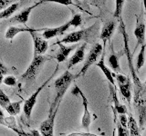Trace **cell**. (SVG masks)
<instances>
[{
    "label": "cell",
    "instance_id": "obj_1",
    "mask_svg": "<svg viewBox=\"0 0 146 136\" xmlns=\"http://www.w3.org/2000/svg\"><path fill=\"white\" fill-rule=\"evenodd\" d=\"M119 31L122 35V39H123V44H124V49H123V52L126 56L127 61H128V65H129V69L130 73L131 75V78L133 81V84H134V96H136L137 94L140 93V91L143 88V84L141 83L140 78L138 75H137L136 69L133 65V54H132L131 49H130V45H129V35H128L127 32H126V26L124 25V22H123L122 18L120 17V25H119ZM133 96V97H134Z\"/></svg>",
    "mask_w": 146,
    "mask_h": 136
},
{
    "label": "cell",
    "instance_id": "obj_2",
    "mask_svg": "<svg viewBox=\"0 0 146 136\" xmlns=\"http://www.w3.org/2000/svg\"><path fill=\"white\" fill-rule=\"evenodd\" d=\"M77 75H73L70 73L68 70L63 73L61 76H59L58 78L55 81L54 87L56 91V95L53 100V103L50 104L49 112L48 113H52L55 111H58L59 104H60L62 99L65 95L67 90L70 87L71 83L77 78Z\"/></svg>",
    "mask_w": 146,
    "mask_h": 136
},
{
    "label": "cell",
    "instance_id": "obj_3",
    "mask_svg": "<svg viewBox=\"0 0 146 136\" xmlns=\"http://www.w3.org/2000/svg\"><path fill=\"white\" fill-rule=\"evenodd\" d=\"M48 60L49 58L43 56V54L34 56L29 66L27 67V69L25 71L24 74L20 76L19 79L20 82L26 83L27 84L32 83L36 79V77L38 75L40 70L42 69V67L44 65V63Z\"/></svg>",
    "mask_w": 146,
    "mask_h": 136
},
{
    "label": "cell",
    "instance_id": "obj_4",
    "mask_svg": "<svg viewBox=\"0 0 146 136\" xmlns=\"http://www.w3.org/2000/svg\"><path fill=\"white\" fill-rule=\"evenodd\" d=\"M97 32H98V24L95 23V24L90 26L88 28L75 31L67 35L65 37L62 38L60 41H58V42H60L62 44H74V43L76 44L80 42V41L89 42V41L91 40V38L94 37L95 35L97 34Z\"/></svg>",
    "mask_w": 146,
    "mask_h": 136
},
{
    "label": "cell",
    "instance_id": "obj_5",
    "mask_svg": "<svg viewBox=\"0 0 146 136\" xmlns=\"http://www.w3.org/2000/svg\"><path fill=\"white\" fill-rule=\"evenodd\" d=\"M133 103L138 114L139 127L141 130H143L146 125V85L133 97Z\"/></svg>",
    "mask_w": 146,
    "mask_h": 136
},
{
    "label": "cell",
    "instance_id": "obj_6",
    "mask_svg": "<svg viewBox=\"0 0 146 136\" xmlns=\"http://www.w3.org/2000/svg\"><path fill=\"white\" fill-rule=\"evenodd\" d=\"M58 66H57V68L55 69V71H54V73H53V75H52L51 76H50L49 78H48L47 81H46L42 85L39 86V87H38V89H36L33 94H31V96H30L29 99L26 100V101H25V103H24V106H23V112H24V114H25V116H26V118H27V120H30V118H31V113H32V111H33V108H34L35 104H36V100H38V94H40L41 91L43 90V88L45 87V86L49 83V81L53 78V76H54V75H55V73H56V72L58 71Z\"/></svg>",
    "mask_w": 146,
    "mask_h": 136
},
{
    "label": "cell",
    "instance_id": "obj_7",
    "mask_svg": "<svg viewBox=\"0 0 146 136\" xmlns=\"http://www.w3.org/2000/svg\"><path fill=\"white\" fill-rule=\"evenodd\" d=\"M103 53V46L102 44H100L99 43L95 44L93 45V47L90 49V51L88 54V56L86 58V61L84 63V65L82 66L80 72L77 75V76L79 77L80 75H85L87 71L89 70V68L97 62V60L99 59L100 56Z\"/></svg>",
    "mask_w": 146,
    "mask_h": 136
},
{
    "label": "cell",
    "instance_id": "obj_8",
    "mask_svg": "<svg viewBox=\"0 0 146 136\" xmlns=\"http://www.w3.org/2000/svg\"><path fill=\"white\" fill-rule=\"evenodd\" d=\"M71 94L74 95H80L82 100V106L84 108V112H83V116H82V120H81V126L83 127L84 129L87 131H89L90 129V125L91 122V113L89 111V101L88 98L85 96V94L82 93V91L75 84L74 88L72 89Z\"/></svg>",
    "mask_w": 146,
    "mask_h": 136
},
{
    "label": "cell",
    "instance_id": "obj_9",
    "mask_svg": "<svg viewBox=\"0 0 146 136\" xmlns=\"http://www.w3.org/2000/svg\"><path fill=\"white\" fill-rule=\"evenodd\" d=\"M113 76L116 77L119 89H120V93L122 94V96L127 100L128 103L131 105L132 94H131V83L130 78L121 74L114 75Z\"/></svg>",
    "mask_w": 146,
    "mask_h": 136
},
{
    "label": "cell",
    "instance_id": "obj_10",
    "mask_svg": "<svg viewBox=\"0 0 146 136\" xmlns=\"http://www.w3.org/2000/svg\"><path fill=\"white\" fill-rule=\"evenodd\" d=\"M58 111H55L52 113H48V118L41 122L39 126V131L42 136H54V125L55 118H56Z\"/></svg>",
    "mask_w": 146,
    "mask_h": 136
},
{
    "label": "cell",
    "instance_id": "obj_11",
    "mask_svg": "<svg viewBox=\"0 0 146 136\" xmlns=\"http://www.w3.org/2000/svg\"><path fill=\"white\" fill-rule=\"evenodd\" d=\"M135 17H136V26H135V29H134V35L137 39V44H136V46L134 48L133 54L135 52V50L138 48L139 45H143L144 44L145 30H146L144 22L141 19H140V17L137 15L135 16Z\"/></svg>",
    "mask_w": 146,
    "mask_h": 136
},
{
    "label": "cell",
    "instance_id": "obj_12",
    "mask_svg": "<svg viewBox=\"0 0 146 136\" xmlns=\"http://www.w3.org/2000/svg\"><path fill=\"white\" fill-rule=\"evenodd\" d=\"M36 32H30L34 43V56H40L46 53L48 48V44L47 40L41 38L40 36L36 35Z\"/></svg>",
    "mask_w": 146,
    "mask_h": 136
},
{
    "label": "cell",
    "instance_id": "obj_13",
    "mask_svg": "<svg viewBox=\"0 0 146 136\" xmlns=\"http://www.w3.org/2000/svg\"><path fill=\"white\" fill-rule=\"evenodd\" d=\"M70 26H71V24H70V22L68 21V23H66V24H64L60 26L55 27V28H45L43 34H42V36L46 40L56 37L58 35H63L66 31L68 30V28H70Z\"/></svg>",
    "mask_w": 146,
    "mask_h": 136
},
{
    "label": "cell",
    "instance_id": "obj_14",
    "mask_svg": "<svg viewBox=\"0 0 146 136\" xmlns=\"http://www.w3.org/2000/svg\"><path fill=\"white\" fill-rule=\"evenodd\" d=\"M87 46V43H83L82 44H80L79 47L77 48L76 52L74 53V54L70 58V60L68 62V70L72 68L74 65H78V63H81L84 60V56H85V49Z\"/></svg>",
    "mask_w": 146,
    "mask_h": 136
},
{
    "label": "cell",
    "instance_id": "obj_15",
    "mask_svg": "<svg viewBox=\"0 0 146 136\" xmlns=\"http://www.w3.org/2000/svg\"><path fill=\"white\" fill-rule=\"evenodd\" d=\"M109 90H110V95H111V101L114 103V108L113 109L116 111L117 113H119V114H127L128 113L127 107L120 103L119 98L117 96L116 88L110 83H109Z\"/></svg>",
    "mask_w": 146,
    "mask_h": 136
},
{
    "label": "cell",
    "instance_id": "obj_16",
    "mask_svg": "<svg viewBox=\"0 0 146 136\" xmlns=\"http://www.w3.org/2000/svg\"><path fill=\"white\" fill-rule=\"evenodd\" d=\"M116 25L117 23L113 20L111 21H107L102 26V32H100V37L102 39L104 44L107 42V41H110L111 38V36L113 35V32L116 28Z\"/></svg>",
    "mask_w": 146,
    "mask_h": 136
},
{
    "label": "cell",
    "instance_id": "obj_17",
    "mask_svg": "<svg viewBox=\"0 0 146 136\" xmlns=\"http://www.w3.org/2000/svg\"><path fill=\"white\" fill-rule=\"evenodd\" d=\"M40 3H36L34 6H31L29 7H27L26 9H24L22 12H20L19 14H17L15 16H13L12 18H10V23H15V24H26V23L29 21V15L32 12V10L36 7L38 6Z\"/></svg>",
    "mask_w": 146,
    "mask_h": 136
},
{
    "label": "cell",
    "instance_id": "obj_18",
    "mask_svg": "<svg viewBox=\"0 0 146 136\" xmlns=\"http://www.w3.org/2000/svg\"><path fill=\"white\" fill-rule=\"evenodd\" d=\"M57 44H58L59 49H58V52L56 54V59L58 63H61L64 62L68 58V56H70V54L71 53V51H73L77 46H78V44H75L71 45V46H67V45H64L62 43L60 42H57Z\"/></svg>",
    "mask_w": 146,
    "mask_h": 136
},
{
    "label": "cell",
    "instance_id": "obj_19",
    "mask_svg": "<svg viewBox=\"0 0 146 136\" xmlns=\"http://www.w3.org/2000/svg\"><path fill=\"white\" fill-rule=\"evenodd\" d=\"M44 31L45 28H41V29H33V28H25V27H16V26H10L7 29L6 35L5 37L7 39H13L15 36L19 34V33H23V32H39V31Z\"/></svg>",
    "mask_w": 146,
    "mask_h": 136
},
{
    "label": "cell",
    "instance_id": "obj_20",
    "mask_svg": "<svg viewBox=\"0 0 146 136\" xmlns=\"http://www.w3.org/2000/svg\"><path fill=\"white\" fill-rule=\"evenodd\" d=\"M104 58H105V52L102 53V58H100V61L97 63V65H97L100 68V69L102 71L104 75L106 76L107 80L109 81V83L111 84L114 86V87H116V86H115V82H114V79H113V74L111 73V71L106 66V65H105Z\"/></svg>",
    "mask_w": 146,
    "mask_h": 136
},
{
    "label": "cell",
    "instance_id": "obj_21",
    "mask_svg": "<svg viewBox=\"0 0 146 136\" xmlns=\"http://www.w3.org/2000/svg\"><path fill=\"white\" fill-rule=\"evenodd\" d=\"M111 54H110L109 59H108L109 65H111V69L114 72H116V73H121V66H120V62H119L120 58H119V56H117V54L114 52L113 45H112L111 43Z\"/></svg>",
    "mask_w": 146,
    "mask_h": 136
},
{
    "label": "cell",
    "instance_id": "obj_22",
    "mask_svg": "<svg viewBox=\"0 0 146 136\" xmlns=\"http://www.w3.org/2000/svg\"><path fill=\"white\" fill-rule=\"evenodd\" d=\"M128 129H129L130 136H141V129L139 127V124H137L136 120L131 115H130L129 118H128Z\"/></svg>",
    "mask_w": 146,
    "mask_h": 136
},
{
    "label": "cell",
    "instance_id": "obj_23",
    "mask_svg": "<svg viewBox=\"0 0 146 136\" xmlns=\"http://www.w3.org/2000/svg\"><path fill=\"white\" fill-rule=\"evenodd\" d=\"M19 3H14L11 6H9L8 7H7L6 9H4L3 11L0 12V19H4V18H8L10 17L14 13H15L18 7H19Z\"/></svg>",
    "mask_w": 146,
    "mask_h": 136
},
{
    "label": "cell",
    "instance_id": "obj_24",
    "mask_svg": "<svg viewBox=\"0 0 146 136\" xmlns=\"http://www.w3.org/2000/svg\"><path fill=\"white\" fill-rule=\"evenodd\" d=\"M145 48H146V44L144 43L143 45H141V51H140V53L138 54V57H137L136 66H135V69H136L137 73L140 71V69L144 65V62H145Z\"/></svg>",
    "mask_w": 146,
    "mask_h": 136
},
{
    "label": "cell",
    "instance_id": "obj_25",
    "mask_svg": "<svg viewBox=\"0 0 146 136\" xmlns=\"http://www.w3.org/2000/svg\"><path fill=\"white\" fill-rule=\"evenodd\" d=\"M20 110H21V102L20 101L15 102V103H10L6 108V111L12 116L18 114V113L20 112Z\"/></svg>",
    "mask_w": 146,
    "mask_h": 136
},
{
    "label": "cell",
    "instance_id": "obj_26",
    "mask_svg": "<svg viewBox=\"0 0 146 136\" xmlns=\"http://www.w3.org/2000/svg\"><path fill=\"white\" fill-rule=\"evenodd\" d=\"M125 0H116V5H115V11H114V16L117 18L121 17V13H122V8L123 5H124Z\"/></svg>",
    "mask_w": 146,
    "mask_h": 136
},
{
    "label": "cell",
    "instance_id": "obj_27",
    "mask_svg": "<svg viewBox=\"0 0 146 136\" xmlns=\"http://www.w3.org/2000/svg\"><path fill=\"white\" fill-rule=\"evenodd\" d=\"M10 100L7 97V95L4 93V91L0 88V106L3 107L4 109H6L7 106L10 103Z\"/></svg>",
    "mask_w": 146,
    "mask_h": 136
},
{
    "label": "cell",
    "instance_id": "obj_28",
    "mask_svg": "<svg viewBox=\"0 0 146 136\" xmlns=\"http://www.w3.org/2000/svg\"><path fill=\"white\" fill-rule=\"evenodd\" d=\"M12 130L14 131H16V133L19 136H42V134L40 133V131H36V130H32L30 133H26V131H19L17 128H14Z\"/></svg>",
    "mask_w": 146,
    "mask_h": 136
},
{
    "label": "cell",
    "instance_id": "obj_29",
    "mask_svg": "<svg viewBox=\"0 0 146 136\" xmlns=\"http://www.w3.org/2000/svg\"><path fill=\"white\" fill-rule=\"evenodd\" d=\"M116 125H117L116 130H117V133H118V136H130L129 129L123 127L120 124V122H119V121L116 122Z\"/></svg>",
    "mask_w": 146,
    "mask_h": 136
},
{
    "label": "cell",
    "instance_id": "obj_30",
    "mask_svg": "<svg viewBox=\"0 0 146 136\" xmlns=\"http://www.w3.org/2000/svg\"><path fill=\"white\" fill-rule=\"evenodd\" d=\"M71 26H75L78 27L82 24V16L80 14H76V15L73 16V17L70 20Z\"/></svg>",
    "mask_w": 146,
    "mask_h": 136
},
{
    "label": "cell",
    "instance_id": "obj_31",
    "mask_svg": "<svg viewBox=\"0 0 146 136\" xmlns=\"http://www.w3.org/2000/svg\"><path fill=\"white\" fill-rule=\"evenodd\" d=\"M45 2L58 3V4H60V5H64V6H70V5H74L72 2V0H41L39 3L42 4V3H45Z\"/></svg>",
    "mask_w": 146,
    "mask_h": 136
},
{
    "label": "cell",
    "instance_id": "obj_32",
    "mask_svg": "<svg viewBox=\"0 0 146 136\" xmlns=\"http://www.w3.org/2000/svg\"><path fill=\"white\" fill-rule=\"evenodd\" d=\"M3 83L8 86H15L17 84V79H16V77L9 75V76L5 77L3 80Z\"/></svg>",
    "mask_w": 146,
    "mask_h": 136
},
{
    "label": "cell",
    "instance_id": "obj_33",
    "mask_svg": "<svg viewBox=\"0 0 146 136\" xmlns=\"http://www.w3.org/2000/svg\"><path fill=\"white\" fill-rule=\"evenodd\" d=\"M17 1V0H0V10H4Z\"/></svg>",
    "mask_w": 146,
    "mask_h": 136
},
{
    "label": "cell",
    "instance_id": "obj_34",
    "mask_svg": "<svg viewBox=\"0 0 146 136\" xmlns=\"http://www.w3.org/2000/svg\"><path fill=\"white\" fill-rule=\"evenodd\" d=\"M118 121L120 122V124L123 127H125V128H128V118H127L126 114H120Z\"/></svg>",
    "mask_w": 146,
    "mask_h": 136
},
{
    "label": "cell",
    "instance_id": "obj_35",
    "mask_svg": "<svg viewBox=\"0 0 146 136\" xmlns=\"http://www.w3.org/2000/svg\"><path fill=\"white\" fill-rule=\"evenodd\" d=\"M105 2L106 0H90V4L98 7L99 8H102V7L105 6Z\"/></svg>",
    "mask_w": 146,
    "mask_h": 136
},
{
    "label": "cell",
    "instance_id": "obj_36",
    "mask_svg": "<svg viewBox=\"0 0 146 136\" xmlns=\"http://www.w3.org/2000/svg\"><path fill=\"white\" fill-rule=\"evenodd\" d=\"M66 136H98V135L90 133H72Z\"/></svg>",
    "mask_w": 146,
    "mask_h": 136
},
{
    "label": "cell",
    "instance_id": "obj_37",
    "mask_svg": "<svg viewBox=\"0 0 146 136\" xmlns=\"http://www.w3.org/2000/svg\"><path fill=\"white\" fill-rule=\"evenodd\" d=\"M0 124L7 126V122H6V117H5L4 113L2 112V110L0 109Z\"/></svg>",
    "mask_w": 146,
    "mask_h": 136
},
{
    "label": "cell",
    "instance_id": "obj_38",
    "mask_svg": "<svg viewBox=\"0 0 146 136\" xmlns=\"http://www.w3.org/2000/svg\"><path fill=\"white\" fill-rule=\"evenodd\" d=\"M7 72H8V69L3 65L1 62H0V75H4L7 74Z\"/></svg>",
    "mask_w": 146,
    "mask_h": 136
},
{
    "label": "cell",
    "instance_id": "obj_39",
    "mask_svg": "<svg viewBox=\"0 0 146 136\" xmlns=\"http://www.w3.org/2000/svg\"><path fill=\"white\" fill-rule=\"evenodd\" d=\"M143 7H144V11H145V18H146V0H143Z\"/></svg>",
    "mask_w": 146,
    "mask_h": 136
},
{
    "label": "cell",
    "instance_id": "obj_40",
    "mask_svg": "<svg viewBox=\"0 0 146 136\" xmlns=\"http://www.w3.org/2000/svg\"><path fill=\"white\" fill-rule=\"evenodd\" d=\"M3 80H4V77H3V75H0V84L3 83Z\"/></svg>",
    "mask_w": 146,
    "mask_h": 136
},
{
    "label": "cell",
    "instance_id": "obj_41",
    "mask_svg": "<svg viewBox=\"0 0 146 136\" xmlns=\"http://www.w3.org/2000/svg\"><path fill=\"white\" fill-rule=\"evenodd\" d=\"M116 131H117V130H116V129H114V130H113V131H112V136H115Z\"/></svg>",
    "mask_w": 146,
    "mask_h": 136
},
{
    "label": "cell",
    "instance_id": "obj_42",
    "mask_svg": "<svg viewBox=\"0 0 146 136\" xmlns=\"http://www.w3.org/2000/svg\"><path fill=\"white\" fill-rule=\"evenodd\" d=\"M144 85H146V80H145V82H144Z\"/></svg>",
    "mask_w": 146,
    "mask_h": 136
},
{
    "label": "cell",
    "instance_id": "obj_43",
    "mask_svg": "<svg viewBox=\"0 0 146 136\" xmlns=\"http://www.w3.org/2000/svg\"><path fill=\"white\" fill-rule=\"evenodd\" d=\"M20 1H25V0H20Z\"/></svg>",
    "mask_w": 146,
    "mask_h": 136
},
{
    "label": "cell",
    "instance_id": "obj_44",
    "mask_svg": "<svg viewBox=\"0 0 146 136\" xmlns=\"http://www.w3.org/2000/svg\"><path fill=\"white\" fill-rule=\"evenodd\" d=\"M145 136H146V134H145Z\"/></svg>",
    "mask_w": 146,
    "mask_h": 136
},
{
    "label": "cell",
    "instance_id": "obj_45",
    "mask_svg": "<svg viewBox=\"0 0 146 136\" xmlns=\"http://www.w3.org/2000/svg\"><path fill=\"white\" fill-rule=\"evenodd\" d=\"M0 20H1V19H0Z\"/></svg>",
    "mask_w": 146,
    "mask_h": 136
},
{
    "label": "cell",
    "instance_id": "obj_46",
    "mask_svg": "<svg viewBox=\"0 0 146 136\" xmlns=\"http://www.w3.org/2000/svg\"><path fill=\"white\" fill-rule=\"evenodd\" d=\"M145 19H146V18H145Z\"/></svg>",
    "mask_w": 146,
    "mask_h": 136
}]
</instances>
